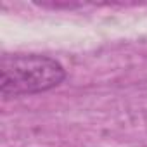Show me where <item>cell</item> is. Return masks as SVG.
Returning a JSON list of instances; mask_svg holds the SVG:
<instances>
[{
  "mask_svg": "<svg viewBox=\"0 0 147 147\" xmlns=\"http://www.w3.org/2000/svg\"><path fill=\"white\" fill-rule=\"evenodd\" d=\"M64 78V66L49 55L7 54L0 61V90L5 99L52 90Z\"/></svg>",
  "mask_w": 147,
  "mask_h": 147,
  "instance_id": "1",
  "label": "cell"
}]
</instances>
